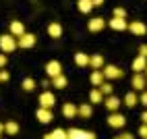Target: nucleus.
<instances>
[{
    "mask_svg": "<svg viewBox=\"0 0 147 139\" xmlns=\"http://www.w3.org/2000/svg\"><path fill=\"white\" fill-rule=\"evenodd\" d=\"M35 118L40 123H44V125H48V123H52V118H54V114H52V110H48V108H37V112H35Z\"/></svg>",
    "mask_w": 147,
    "mask_h": 139,
    "instance_id": "11",
    "label": "nucleus"
},
{
    "mask_svg": "<svg viewBox=\"0 0 147 139\" xmlns=\"http://www.w3.org/2000/svg\"><path fill=\"white\" fill-rule=\"evenodd\" d=\"M50 83H52V87H58V89H64V87L68 85V79H66L64 75H58V77L50 79Z\"/></svg>",
    "mask_w": 147,
    "mask_h": 139,
    "instance_id": "23",
    "label": "nucleus"
},
{
    "mask_svg": "<svg viewBox=\"0 0 147 139\" xmlns=\"http://www.w3.org/2000/svg\"><path fill=\"white\" fill-rule=\"evenodd\" d=\"M104 81H106V77H104L102 71H91V75H89V83H91L93 87H100Z\"/></svg>",
    "mask_w": 147,
    "mask_h": 139,
    "instance_id": "16",
    "label": "nucleus"
},
{
    "mask_svg": "<svg viewBox=\"0 0 147 139\" xmlns=\"http://www.w3.org/2000/svg\"><path fill=\"white\" fill-rule=\"evenodd\" d=\"M42 139H52V133H46V135H44Z\"/></svg>",
    "mask_w": 147,
    "mask_h": 139,
    "instance_id": "39",
    "label": "nucleus"
},
{
    "mask_svg": "<svg viewBox=\"0 0 147 139\" xmlns=\"http://www.w3.org/2000/svg\"><path fill=\"white\" fill-rule=\"evenodd\" d=\"M4 133L17 135V133H19V123H17V121H8V123L4 125Z\"/></svg>",
    "mask_w": 147,
    "mask_h": 139,
    "instance_id": "26",
    "label": "nucleus"
},
{
    "mask_svg": "<svg viewBox=\"0 0 147 139\" xmlns=\"http://www.w3.org/2000/svg\"><path fill=\"white\" fill-rule=\"evenodd\" d=\"M2 133H4V125L0 123V137H2Z\"/></svg>",
    "mask_w": 147,
    "mask_h": 139,
    "instance_id": "40",
    "label": "nucleus"
},
{
    "mask_svg": "<svg viewBox=\"0 0 147 139\" xmlns=\"http://www.w3.org/2000/svg\"><path fill=\"white\" fill-rule=\"evenodd\" d=\"M139 56L147 58V44H141V46H139Z\"/></svg>",
    "mask_w": 147,
    "mask_h": 139,
    "instance_id": "33",
    "label": "nucleus"
},
{
    "mask_svg": "<svg viewBox=\"0 0 147 139\" xmlns=\"http://www.w3.org/2000/svg\"><path fill=\"white\" fill-rule=\"evenodd\" d=\"M120 98H116L114 94L112 96H106L104 98V106L108 108V112H118V108H120Z\"/></svg>",
    "mask_w": 147,
    "mask_h": 139,
    "instance_id": "7",
    "label": "nucleus"
},
{
    "mask_svg": "<svg viewBox=\"0 0 147 139\" xmlns=\"http://www.w3.org/2000/svg\"><path fill=\"white\" fill-rule=\"evenodd\" d=\"M46 75L50 77V79H54V77H58V75H62V64L58 62V60H50L46 64Z\"/></svg>",
    "mask_w": 147,
    "mask_h": 139,
    "instance_id": "8",
    "label": "nucleus"
},
{
    "mask_svg": "<svg viewBox=\"0 0 147 139\" xmlns=\"http://www.w3.org/2000/svg\"><path fill=\"white\" fill-rule=\"evenodd\" d=\"M66 133H68V139H95V133L83 131V129H71Z\"/></svg>",
    "mask_w": 147,
    "mask_h": 139,
    "instance_id": "9",
    "label": "nucleus"
},
{
    "mask_svg": "<svg viewBox=\"0 0 147 139\" xmlns=\"http://www.w3.org/2000/svg\"><path fill=\"white\" fill-rule=\"evenodd\" d=\"M89 66L93 68V71H102V66H104V56H102V54L89 56Z\"/></svg>",
    "mask_w": 147,
    "mask_h": 139,
    "instance_id": "17",
    "label": "nucleus"
},
{
    "mask_svg": "<svg viewBox=\"0 0 147 139\" xmlns=\"http://www.w3.org/2000/svg\"><path fill=\"white\" fill-rule=\"evenodd\" d=\"M131 85H133V92H143V89H147V77L143 73H135Z\"/></svg>",
    "mask_w": 147,
    "mask_h": 139,
    "instance_id": "5",
    "label": "nucleus"
},
{
    "mask_svg": "<svg viewBox=\"0 0 147 139\" xmlns=\"http://www.w3.org/2000/svg\"><path fill=\"white\" fill-rule=\"evenodd\" d=\"M0 139H2V137H0Z\"/></svg>",
    "mask_w": 147,
    "mask_h": 139,
    "instance_id": "43",
    "label": "nucleus"
},
{
    "mask_svg": "<svg viewBox=\"0 0 147 139\" xmlns=\"http://www.w3.org/2000/svg\"><path fill=\"white\" fill-rule=\"evenodd\" d=\"M126 29H129L133 35H139V37L147 33V25H145L143 21H133V23H129V27H126Z\"/></svg>",
    "mask_w": 147,
    "mask_h": 139,
    "instance_id": "10",
    "label": "nucleus"
},
{
    "mask_svg": "<svg viewBox=\"0 0 147 139\" xmlns=\"http://www.w3.org/2000/svg\"><path fill=\"white\" fill-rule=\"evenodd\" d=\"M17 37L11 35V33H4V35H0V50H2V54H11L17 50Z\"/></svg>",
    "mask_w": 147,
    "mask_h": 139,
    "instance_id": "1",
    "label": "nucleus"
},
{
    "mask_svg": "<svg viewBox=\"0 0 147 139\" xmlns=\"http://www.w3.org/2000/svg\"><path fill=\"white\" fill-rule=\"evenodd\" d=\"M8 79H11L8 71H2V68H0V81H8Z\"/></svg>",
    "mask_w": 147,
    "mask_h": 139,
    "instance_id": "34",
    "label": "nucleus"
},
{
    "mask_svg": "<svg viewBox=\"0 0 147 139\" xmlns=\"http://www.w3.org/2000/svg\"><path fill=\"white\" fill-rule=\"evenodd\" d=\"M75 64H77V66H89V54L77 52V54H75Z\"/></svg>",
    "mask_w": 147,
    "mask_h": 139,
    "instance_id": "22",
    "label": "nucleus"
},
{
    "mask_svg": "<svg viewBox=\"0 0 147 139\" xmlns=\"http://www.w3.org/2000/svg\"><path fill=\"white\" fill-rule=\"evenodd\" d=\"M91 4H93V8H95V6H102L104 0H91Z\"/></svg>",
    "mask_w": 147,
    "mask_h": 139,
    "instance_id": "36",
    "label": "nucleus"
},
{
    "mask_svg": "<svg viewBox=\"0 0 147 139\" xmlns=\"http://www.w3.org/2000/svg\"><path fill=\"white\" fill-rule=\"evenodd\" d=\"M35 42H37V37H35L33 33H27V31H25L21 37H17V46H19V48H23V50H29V48H33Z\"/></svg>",
    "mask_w": 147,
    "mask_h": 139,
    "instance_id": "3",
    "label": "nucleus"
},
{
    "mask_svg": "<svg viewBox=\"0 0 147 139\" xmlns=\"http://www.w3.org/2000/svg\"><path fill=\"white\" fill-rule=\"evenodd\" d=\"M145 68H147V58L137 56L135 60H133V71H135V73H143Z\"/></svg>",
    "mask_w": 147,
    "mask_h": 139,
    "instance_id": "18",
    "label": "nucleus"
},
{
    "mask_svg": "<svg viewBox=\"0 0 147 139\" xmlns=\"http://www.w3.org/2000/svg\"><path fill=\"white\" fill-rule=\"evenodd\" d=\"M139 135H141L143 139H147V125H145V123H141V127H139Z\"/></svg>",
    "mask_w": 147,
    "mask_h": 139,
    "instance_id": "32",
    "label": "nucleus"
},
{
    "mask_svg": "<svg viewBox=\"0 0 147 139\" xmlns=\"http://www.w3.org/2000/svg\"><path fill=\"white\" fill-rule=\"evenodd\" d=\"M106 27V21L102 17H93L89 23H87V29H89L91 33H97V31H102V29Z\"/></svg>",
    "mask_w": 147,
    "mask_h": 139,
    "instance_id": "12",
    "label": "nucleus"
},
{
    "mask_svg": "<svg viewBox=\"0 0 147 139\" xmlns=\"http://www.w3.org/2000/svg\"><path fill=\"white\" fill-rule=\"evenodd\" d=\"M141 121H143V123H145V125H147V110H145V112H143V114H141Z\"/></svg>",
    "mask_w": 147,
    "mask_h": 139,
    "instance_id": "37",
    "label": "nucleus"
},
{
    "mask_svg": "<svg viewBox=\"0 0 147 139\" xmlns=\"http://www.w3.org/2000/svg\"><path fill=\"white\" fill-rule=\"evenodd\" d=\"M77 114L83 116V118H89L93 114V104H81V106H77Z\"/></svg>",
    "mask_w": 147,
    "mask_h": 139,
    "instance_id": "19",
    "label": "nucleus"
},
{
    "mask_svg": "<svg viewBox=\"0 0 147 139\" xmlns=\"http://www.w3.org/2000/svg\"><path fill=\"white\" fill-rule=\"evenodd\" d=\"M114 17H118V19H126V11L122 6H116L114 8Z\"/></svg>",
    "mask_w": 147,
    "mask_h": 139,
    "instance_id": "30",
    "label": "nucleus"
},
{
    "mask_svg": "<svg viewBox=\"0 0 147 139\" xmlns=\"http://www.w3.org/2000/svg\"><path fill=\"white\" fill-rule=\"evenodd\" d=\"M114 139H122V135H116V137H114Z\"/></svg>",
    "mask_w": 147,
    "mask_h": 139,
    "instance_id": "41",
    "label": "nucleus"
},
{
    "mask_svg": "<svg viewBox=\"0 0 147 139\" xmlns=\"http://www.w3.org/2000/svg\"><path fill=\"white\" fill-rule=\"evenodd\" d=\"M54 104H56V98H54L52 92H42V94H40V106H42V108H48V110H52Z\"/></svg>",
    "mask_w": 147,
    "mask_h": 139,
    "instance_id": "6",
    "label": "nucleus"
},
{
    "mask_svg": "<svg viewBox=\"0 0 147 139\" xmlns=\"http://www.w3.org/2000/svg\"><path fill=\"white\" fill-rule=\"evenodd\" d=\"M6 66V54H0V68Z\"/></svg>",
    "mask_w": 147,
    "mask_h": 139,
    "instance_id": "35",
    "label": "nucleus"
},
{
    "mask_svg": "<svg viewBox=\"0 0 147 139\" xmlns=\"http://www.w3.org/2000/svg\"><path fill=\"white\" fill-rule=\"evenodd\" d=\"M143 75H145V77H147V68H145V71H143Z\"/></svg>",
    "mask_w": 147,
    "mask_h": 139,
    "instance_id": "42",
    "label": "nucleus"
},
{
    "mask_svg": "<svg viewBox=\"0 0 147 139\" xmlns=\"http://www.w3.org/2000/svg\"><path fill=\"white\" fill-rule=\"evenodd\" d=\"M102 73H104V77L110 81V79H120V77H124V71L120 66H116V64H104L102 66Z\"/></svg>",
    "mask_w": 147,
    "mask_h": 139,
    "instance_id": "2",
    "label": "nucleus"
},
{
    "mask_svg": "<svg viewBox=\"0 0 147 139\" xmlns=\"http://www.w3.org/2000/svg\"><path fill=\"white\" fill-rule=\"evenodd\" d=\"M52 139H68V133L64 129H54L52 131Z\"/></svg>",
    "mask_w": 147,
    "mask_h": 139,
    "instance_id": "29",
    "label": "nucleus"
},
{
    "mask_svg": "<svg viewBox=\"0 0 147 139\" xmlns=\"http://www.w3.org/2000/svg\"><path fill=\"white\" fill-rule=\"evenodd\" d=\"M122 139H135V137H133L131 133H124V135H122Z\"/></svg>",
    "mask_w": 147,
    "mask_h": 139,
    "instance_id": "38",
    "label": "nucleus"
},
{
    "mask_svg": "<svg viewBox=\"0 0 147 139\" xmlns=\"http://www.w3.org/2000/svg\"><path fill=\"white\" fill-rule=\"evenodd\" d=\"M139 102L147 108V89H143V92H141V96H139Z\"/></svg>",
    "mask_w": 147,
    "mask_h": 139,
    "instance_id": "31",
    "label": "nucleus"
},
{
    "mask_svg": "<svg viewBox=\"0 0 147 139\" xmlns=\"http://www.w3.org/2000/svg\"><path fill=\"white\" fill-rule=\"evenodd\" d=\"M21 87L25 89V92H33V89H35V81H33L31 77H25L23 83H21Z\"/></svg>",
    "mask_w": 147,
    "mask_h": 139,
    "instance_id": "27",
    "label": "nucleus"
},
{
    "mask_svg": "<svg viewBox=\"0 0 147 139\" xmlns=\"http://www.w3.org/2000/svg\"><path fill=\"white\" fill-rule=\"evenodd\" d=\"M124 104L129 106V108H135L137 104H139V96H137V92H129V94H124Z\"/></svg>",
    "mask_w": 147,
    "mask_h": 139,
    "instance_id": "21",
    "label": "nucleus"
},
{
    "mask_svg": "<svg viewBox=\"0 0 147 139\" xmlns=\"http://www.w3.org/2000/svg\"><path fill=\"white\" fill-rule=\"evenodd\" d=\"M77 8H79L81 13H91L93 4H91V0H77Z\"/></svg>",
    "mask_w": 147,
    "mask_h": 139,
    "instance_id": "25",
    "label": "nucleus"
},
{
    "mask_svg": "<svg viewBox=\"0 0 147 139\" xmlns=\"http://www.w3.org/2000/svg\"><path fill=\"white\" fill-rule=\"evenodd\" d=\"M124 125H126L124 114H120V112H110V114H108V127H112V129H122Z\"/></svg>",
    "mask_w": 147,
    "mask_h": 139,
    "instance_id": "4",
    "label": "nucleus"
},
{
    "mask_svg": "<svg viewBox=\"0 0 147 139\" xmlns=\"http://www.w3.org/2000/svg\"><path fill=\"white\" fill-rule=\"evenodd\" d=\"M97 89H100V92L104 94V98H106V96H112V92H114V87L110 85V81H104V83H102L100 87H97Z\"/></svg>",
    "mask_w": 147,
    "mask_h": 139,
    "instance_id": "28",
    "label": "nucleus"
},
{
    "mask_svg": "<svg viewBox=\"0 0 147 139\" xmlns=\"http://www.w3.org/2000/svg\"><path fill=\"white\" fill-rule=\"evenodd\" d=\"M102 102H104V94L97 87H93L89 92V104H102Z\"/></svg>",
    "mask_w": 147,
    "mask_h": 139,
    "instance_id": "20",
    "label": "nucleus"
},
{
    "mask_svg": "<svg viewBox=\"0 0 147 139\" xmlns=\"http://www.w3.org/2000/svg\"><path fill=\"white\" fill-rule=\"evenodd\" d=\"M108 25H110L114 31H124V29L129 27V23H126L124 19H118V17H112L110 21H108Z\"/></svg>",
    "mask_w": 147,
    "mask_h": 139,
    "instance_id": "14",
    "label": "nucleus"
},
{
    "mask_svg": "<svg viewBox=\"0 0 147 139\" xmlns=\"http://www.w3.org/2000/svg\"><path fill=\"white\" fill-rule=\"evenodd\" d=\"M48 35H50V37H54V39L62 37V25L58 23V21L50 23V25H48Z\"/></svg>",
    "mask_w": 147,
    "mask_h": 139,
    "instance_id": "15",
    "label": "nucleus"
},
{
    "mask_svg": "<svg viewBox=\"0 0 147 139\" xmlns=\"http://www.w3.org/2000/svg\"><path fill=\"white\" fill-rule=\"evenodd\" d=\"M8 33L15 35V37H21L25 33V25L21 21H11V25H8Z\"/></svg>",
    "mask_w": 147,
    "mask_h": 139,
    "instance_id": "13",
    "label": "nucleus"
},
{
    "mask_svg": "<svg viewBox=\"0 0 147 139\" xmlns=\"http://www.w3.org/2000/svg\"><path fill=\"white\" fill-rule=\"evenodd\" d=\"M62 114H64L66 118H75V116H77V106L71 104V102H66V104L62 106Z\"/></svg>",
    "mask_w": 147,
    "mask_h": 139,
    "instance_id": "24",
    "label": "nucleus"
}]
</instances>
